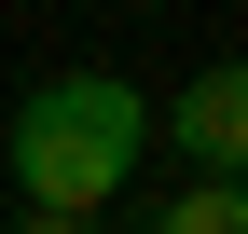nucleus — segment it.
<instances>
[{"label": "nucleus", "instance_id": "f03ea898", "mask_svg": "<svg viewBox=\"0 0 248 234\" xmlns=\"http://www.w3.org/2000/svg\"><path fill=\"white\" fill-rule=\"evenodd\" d=\"M152 124L193 152V179H248V69H193Z\"/></svg>", "mask_w": 248, "mask_h": 234}, {"label": "nucleus", "instance_id": "f257e3e1", "mask_svg": "<svg viewBox=\"0 0 248 234\" xmlns=\"http://www.w3.org/2000/svg\"><path fill=\"white\" fill-rule=\"evenodd\" d=\"M138 152H152V97L138 83H110V69H55V83H28L14 97V124H0V165H14V193L42 220H97L124 179H138Z\"/></svg>", "mask_w": 248, "mask_h": 234}, {"label": "nucleus", "instance_id": "20e7f679", "mask_svg": "<svg viewBox=\"0 0 248 234\" xmlns=\"http://www.w3.org/2000/svg\"><path fill=\"white\" fill-rule=\"evenodd\" d=\"M14 234H97V220H42V207H28V220H14Z\"/></svg>", "mask_w": 248, "mask_h": 234}, {"label": "nucleus", "instance_id": "7ed1b4c3", "mask_svg": "<svg viewBox=\"0 0 248 234\" xmlns=\"http://www.w3.org/2000/svg\"><path fill=\"white\" fill-rule=\"evenodd\" d=\"M152 234H248V179H193V193H166Z\"/></svg>", "mask_w": 248, "mask_h": 234}]
</instances>
